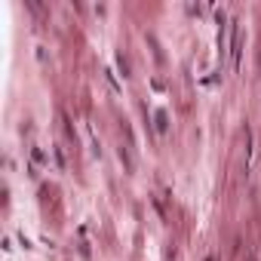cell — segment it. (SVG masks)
Here are the masks:
<instances>
[{
  "label": "cell",
  "instance_id": "6da1fadb",
  "mask_svg": "<svg viewBox=\"0 0 261 261\" xmlns=\"http://www.w3.org/2000/svg\"><path fill=\"white\" fill-rule=\"evenodd\" d=\"M240 49H243V31L240 25H230V68L240 65Z\"/></svg>",
  "mask_w": 261,
  "mask_h": 261
},
{
  "label": "cell",
  "instance_id": "7a4b0ae2",
  "mask_svg": "<svg viewBox=\"0 0 261 261\" xmlns=\"http://www.w3.org/2000/svg\"><path fill=\"white\" fill-rule=\"evenodd\" d=\"M157 129L166 132V111H157Z\"/></svg>",
  "mask_w": 261,
  "mask_h": 261
}]
</instances>
